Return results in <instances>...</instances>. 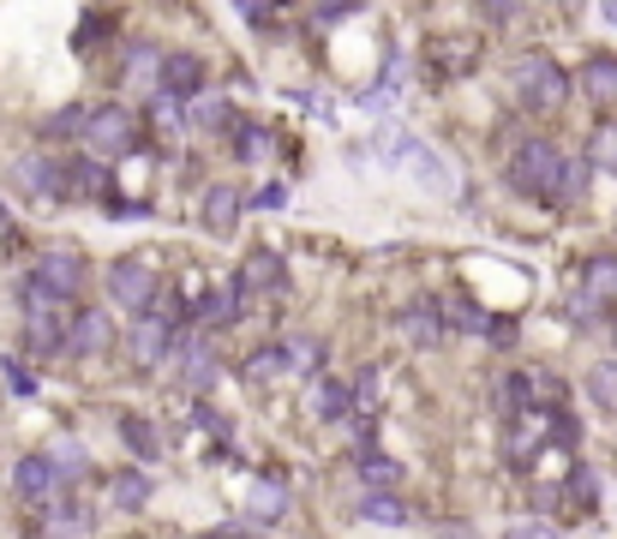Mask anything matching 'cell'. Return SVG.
Wrapping results in <instances>:
<instances>
[{"label": "cell", "mask_w": 617, "mask_h": 539, "mask_svg": "<svg viewBox=\"0 0 617 539\" xmlns=\"http://www.w3.org/2000/svg\"><path fill=\"white\" fill-rule=\"evenodd\" d=\"M384 150H390L396 169L414 174L420 192H438V198H449V192H456V169H449V162H444L432 145H420V138H402V133H390V126H384Z\"/></svg>", "instance_id": "7a4b0ae2"}, {"label": "cell", "mask_w": 617, "mask_h": 539, "mask_svg": "<svg viewBox=\"0 0 617 539\" xmlns=\"http://www.w3.org/2000/svg\"><path fill=\"white\" fill-rule=\"evenodd\" d=\"M108 497H114V509H145V504H150V473H138V468L114 473V480H108Z\"/></svg>", "instance_id": "ac0fdd59"}, {"label": "cell", "mask_w": 617, "mask_h": 539, "mask_svg": "<svg viewBox=\"0 0 617 539\" xmlns=\"http://www.w3.org/2000/svg\"><path fill=\"white\" fill-rule=\"evenodd\" d=\"M84 528H90V509H84V504H72V497L48 509V534H84Z\"/></svg>", "instance_id": "d4e9b609"}, {"label": "cell", "mask_w": 617, "mask_h": 539, "mask_svg": "<svg viewBox=\"0 0 617 539\" xmlns=\"http://www.w3.org/2000/svg\"><path fill=\"white\" fill-rule=\"evenodd\" d=\"M174 359H180V378H186L192 390H210V383H216V354L204 348V342L180 336V342H174Z\"/></svg>", "instance_id": "7c38bea8"}, {"label": "cell", "mask_w": 617, "mask_h": 539, "mask_svg": "<svg viewBox=\"0 0 617 539\" xmlns=\"http://www.w3.org/2000/svg\"><path fill=\"white\" fill-rule=\"evenodd\" d=\"M121 438H126V449H133L138 461H157L162 456V432L150 426V420H138V414H121Z\"/></svg>", "instance_id": "9a60e30c"}, {"label": "cell", "mask_w": 617, "mask_h": 539, "mask_svg": "<svg viewBox=\"0 0 617 539\" xmlns=\"http://www.w3.org/2000/svg\"><path fill=\"white\" fill-rule=\"evenodd\" d=\"M126 348H133L138 366H157V359H169V318H138L133 336H126Z\"/></svg>", "instance_id": "8fae6325"}, {"label": "cell", "mask_w": 617, "mask_h": 539, "mask_svg": "<svg viewBox=\"0 0 617 539\" xmlns=\"http://www.w3.org/2000/svg\"><path fill=\"white\" fill-rule=\"evenodd\" d=\"M150 121H157L169 138H180V133H186V126H180V102H174V96H162V90L150 96Z\"/></svg>", "instance_id": "f1b7e54d"}, {"label": "cell", "mask_w": 617, "mask_h": 539, "mask_svg": "<svg viewBox=\"0 0 617 539\" xmlns=\"http://www.w3.org/2000/svg\"><path fill=\"white\" fill-rule=\"evenodd\" d=\"M587 162H570V169H563V180H558V204H570V198H582V186H587Z\"/></svg>", "instance_id": "f546056e"}, {"label": "cell", "mask_w": 617, "mask_h": 539, "mask_svg": "<svg viewBox=\"0 0 617 539\" xmlns=\"http://www.w3.org/2000/svg\"><path fill=\"white\" fill-rule=\"evenodd\" d=\"M84 121H90L84 108H60V114H48L43 138H79V133H84Z\"/></svg>", "instance_id": "4316f807"}, {"label": "cell", "mask_w": 617, "mask_h": 539, "mask_svg": "<svg viewBox=\"0 0 617 539\" xmlns=\"http://www.w3.org/2000/svg\"><path fill=\"white\" fill-rule=\"evenodd\" d=\"M563 169H570V157H563L558 145H546V138H528V145L510 157V180H516L522 192H539V198H558Z\"/></svg>", "instance_id": "3957f363"}, {"label": "cell", "mask_w": 617, "mask_h": 539, "mask_svg": "<svg viewBox=\"0 0 617 539\" xmlns=\"http://www.w3.org/2000/svg\"><path fill=\"white\" fill-rule=\"evenodd\" d=\"M282 366H294L288 348H264V354H252V378H276Z\"/></svg>", "instance_id": "1f68e13d"}, {"label": "cell", "mask_w": 617, "mask_h": 539, "mask_svg": "<svg viewBox=\"0 0 617 539\" xmlns=\"http://www.w3.org/2000/svg\"><path fill=\"white\" fill-rule=\"evenodd\" d=\"M349 12H354V7H349V0H342V7H312V19H318V24H342V19H349Z\"/></svg>", "instance_id": "8d00e7d4"}, {"label": "cell", "mask_w": 617, "mask_h": 539, "mask_svg": "<svg viewBox=\"0 0 617 539\" xmlns=\"http://www.w3.org/2000/svg\"><path fill=\"white\" fill-rule=\"evenodd\" d=\"M31 282H36V288H43V294H55L60 306H67L72 294H79L84 270H79V259H72V252H48V259L36 264V276H31Z\"/></svg>", "instance_id": "ba28073f"}, {"label": "cell", "mask_w": 617, "mask_h": 539, "mask_svg": "<svg viewBox=\"0 0 617 539\" xmlns=\"http://www.w3.org/2000/svg\"><path fill=\"white\" fill-rule=\"evenodd\" d=\"M504 539H563V534L546 528V521H516V528H510Z\"/></svg>", "instance_id": "d6a6232c"}, {"label": "cell", "mask_w": 617, "mask_h": 539, "mask_svg": "<svg viewBox=\"0 0 617 539\" xmlns=\"http://www.w3.org/2000/svg\"><path fill=\"white\" fill-rule=\"evenodd\" d=\"M587 395H594L606 414H617V359H599V366L587 371Z\"/></svg>", "instance_id": "603a6c76"}, {"label": "cell", "mask_w": 617, "mask_h": 539, "mask_svg": "<svg viewBox=\"0 0 617 539\" xmlns=\"http://www.w3.org/2000/svg\"><path fill=\"white\" fill-rule=\"evenodd\" d=\"M0 371H7V383H12V390H19V395H31V390H36V383H31V371H24L19 359H7V366H0Z\"/></svg>", "instance_id": "e575fe53"}, {"label": "cell", "mask_w": 617, "mask_h": 539, "mask_svg": "<svg viewBox=\"0 0 617 539\" xmlns=\"http://www.w3.org/2000/svg\"><path fill=\"white\" fill-rule=\"evenodd\" d=\"M349 408H354V390H349L342 378H324V383L312 390V414H318V420H342Z\"/></svg>", "instance_id": "d6986e66"}, {"label": "cell", "mask_w": 617, "mask_h": 539, "mask_svg": "<svg viewBox=\"0 0 617 539\" xmlns=\"http://www.w3.org/2000/svg\"><path fill=\"white\" fill-rule=\"evenodd\" d=\"M12 485H19V497H55L60 473H55V461L48 456H24L19 473H12Z\"/></svg>", "instance_id": "4fadbf2b"}, {"label": "cell", "mask_w": 617, "mask_h": 539, "mask_svg": "<svg viewBox=\"0 0 617 539\" xmlns=\"http://www.w3.org/2000/svg\"><path fill=\"white\" fill-rule=\"evenodd\" d=\"M264 150H270L264 133H240V157H264Z\"/></svg>", "instance_id": "d590c367"}, {"label": "cell", "mask_w": 617, "mask_h": 539, "mask_svg": "<svg viewBox=\"0 0 617 539\" xmlns=\"http://www.w3.org/2000/svg\"><path fill=\"white\" fill-rule=\"evenodd\" d=\"M594 162H606V169L617 174V133H599L594 138Z\"/></svg>", "instance_id": "836d02e7"}, {"label": "cell", "mask_w": 617, "mask_h": 539, "mask_svg": "<svg viewBox=\"0 0 617 539\" xmlns=\"http://www.w3.org/2000/svg\"><path fill=\"white\" fill-rule=\"evenodd\" d=\"M582 90L594 102H617V55H594L582 67Z\"/></svg>", "instance_id": "e0dca14e"}, {"label": "cell", "mask_w": 617, "mask_h": 539, "mask_svg": "<svg viewBox=\"0 0 617 539\" xmlns=\"http://www.w3.org/2000/svg\"><path fill=\"white\" fill-rule=\"evenodd\" d=\"M606 19H612V24H617V7H606Z\"/></svg>", "instance_id": "f35d334b"}, {"label": "cell", "mask_w": 617, "mask_h": 539, "mask_svg": "<svg viewBox=\"0 0 617 539\" xmlns=\"http://www.w3.org/2000/svg\"><path fill=\"white\" fill-rule=\"evenodd\" d=\"M359 516H366V521H378V528H402V521H408V509H402V504H396V497L372 492V497H366V504H359Z\"/></svg>", "instance_id": "cb8c5ba5"}, {"label": "cell", "mask_w": 617, "mask_h": 539, "mask_svg": "<svg viewBox=\"0 0 617 539\" xmlns=\"http://www.w3.org/2000/svg\"><path fill=\"white\" fill-rule=\"evenodd\" d=\"M198 312H204V324H235L240 300H235V294H204V300H198Z\"/></svg>", "instance_id": "83f0119b"}, {"label": "cell", "mask_w": 617, "mask_h": 539, "mask_svg": "<svg viewBox=\"0 0 617 539\" xmlns=\"http://www.w3.org/2000/svg\"><path fill=\"white\" fill-rule=\"evenodd\" d=\"M84 138H90V150H96V162L126 157V150H138V121L126 108H114V102H102V108H90Z\"/></svg>", "instance_id": "277c9868"}, {"label": "cell", "mask_w": 617, "mask_h": 539, "mask_svg": "<svg viewBox=\"0 0 617 539\" xmlns=\"http://www.w3.org/2000/svg\"><path fill=\"white\" fill-rule=\"evenodd\" d=\"M12 186H19L24 198H72V180L55 157H24L19 169H12Z\"/></svg>", "instance_id": "8992f818"}, {"label": "cell", "mask_w": 617, "mask_h": 539, "mask_svg": "<svg viewBox=\"0 0 617 539\" xmlns=\"http://www.w3.org/2000/svg\"><path fill=\"white\" fill-rule=\"evenodd\" d=\"M510 84H516V102L534 114H551L570 96V79H563V67L551 55H522L516 67H510Z\"/></svg>", "instance_id": "6da1fadb"}, {"label": "cell", "mask_w": 617, "mask_h": 539, "mask_svg": "<svg viewBox=\"0 0 617 539\" xmlns=\"http://www.w3.org/2000/svg\"><path fill=\"white\" fill-rule=\"evenodd\" d=\"M67 180H72V198H102V192H108V169H102L96 157H90V162H72Z\"/></svg>", "instance_id": "7402d4cb"}, {"label": "cell", "mask_w": 617, "mask_h": 539, "mask_svg": "<svg viewBox=\"0 0 617 539\" xmlns=\"http://www.w3.org/2000/svg\"><path fill=\"white\" fill-rule=\"evenodd\" d=\"M67 348L79 359H96L114 348V324L102 312H72V330H67Z\"/></svg>", "instance_id": "30bf717a"}, {"label": "cell", "mask_w": 617, "mask_h": 539, "mask_svg": "<svg viewBox=\"0 0 617 539\" xmlns=\"http://www.w3.org/2000/svg\"><path fill=\"white\" fill-rule=\"evenodd\" d=\"M282 282H288V276H282L276 252H252V259L240 264V288H282Z\"/></svg>", "instance_id": "ffe728a7"}, {"label": "cell", "mask_w": 617, "mask_h": 539, "mask_svg": "<svg viewBox=\"0 0 617 539\" xmlns=\"http://www.w3.org/2000/svg\"><path fill=\"white\" fill-rule=\"evenodd\" d=\"M282 504H288L282 480H252V485H247V516H252V521H276Z\"/></svg>", "instance_id": "2e32d148"}, {"label": "cell", "mask_w": 617, "mask_h": 539, "mask_svg": "<svg viewBox=\"0 0 617 539\" xmlns=\"http://www.w3.org/2000/svg\"><path fill=\"white\" fill-rule=\"evenodd\" d=\"M408 336H414V342H426V348H432V342H444V312H438L432 300L408 306Z\"/></svg>", "instance_id": "44dd1931"}, {"label": "cell", "mask_w": 617, "mask_h": 539, "mask_svg": "<svg viewBox=\"0 0 617 539\" xmlns=\"http://www.w3.org/2000/svg\"><path fill=\"white\" fill-rule=\"evenodd\" d=\"M612 300H617V259H594L582 276V294H575V318L587 324V318H599Z\"/></svg>", "instance_id": "52a82bcc"}, {"label": "cell", "mask_w": 617, "mask_h": 539, "mask_svg": "<svg viewBox=\"0 0 617 539\" xmlns=\"http://www.w3.org/2000/svg\"><path fill=\"white\" fill-rule=\"evenodd\" d=\"M157 264H145V259H121V264H108V294L126 306V312H145L150 318V306H157Z\"/></svg>", "instance_id": "5b68a950"}, {"label": "cell", "mask_w": 617, "mask_h": 539, "mask_svg": "<svg viewBox=\"0 0 617 539\" xmlns=\"http://www.w3.org/2000/svg\"><path fill=\"white\" fill-rule=\"evenodd\" d=\"M235 222H240V192L210 186V192H204V228L222 240V234H235Z\"/></svg>", "instance_id": "5bb4252c"}, {"label": "cell", "mask_w": 617, "mask_h": 539, "mask_svg": "<svg viewBox=\"0 0 617 539\" xmlns=\"http://www.w3.org/2000/svg\"><path fill=\"white\" fill-rule=\"evenodd\" d=\"M157 72H162V96H192L198 102L204 96V67H198V55H162L157 60Z\"/></svg>", "instance_id": "9c48e42d"}, {"label": "cell", "mask_w": 617, "mask_h": 539, "mask_svg": "<svg viewBox=\"0 0 617 539\" xmlns=\"http://www.w3.org/2000/svg\"><path fill=\"white\" fill-rule=\"evenodd\" d=\"M359 473H366L372 485H396L402 480V461H390L384 449H366V456H359Z\"/></svg>", "instance_id": "484cf974"}, {"label": "cell", "mask_w": 617, "mask_h": 539, "mask_svg": "<svg viewBox=\"0 0 617 539\" xmlns=\"http://www.w3.org/2000/svg\"><path fill=\"white\" fill-rule=\"evenodd\" d=\"M240 19H247V24H270L276 12H270V7H240Z\"/></svg>", "instance_id": "74e56055"}, {"label": "cell", "mask_w": 617, "mask_h": 539, "mask_svg": "<svg viewBox=\"0 0 617 539\" xmlns=\"http://www.w3.org/2000/svg\"><path fill=\"white\" fill-rule=\"evenodd\" d=\"M192 121H204V126H228V102H222V96H198V102H192Z\"/></svg>", "instance_id": "4dcf8cb0"}]
</instances>
